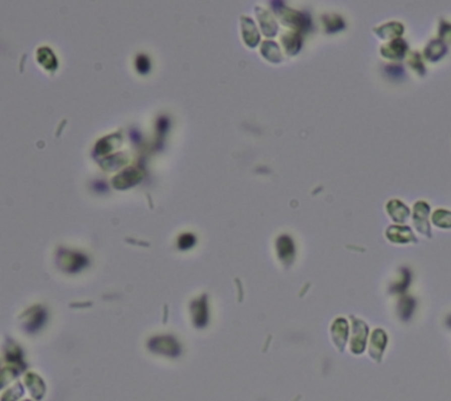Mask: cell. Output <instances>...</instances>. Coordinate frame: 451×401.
Masks as SVG:
<instances>
[{"instance_id": "277c9868", "label": "cell", "mask_w": 451, "mask_h": 401, "mask_svg": "<svg viewBox=\"0 0 451 401\" xmlns=\"http://www.w3.org/2000/svg\"><path fill=\"white\" fill-rule=\"evenodd\" d=\"M193 320L196 327H203L208 322V307H207V299L203 295L200 299H196L192 304Z\"/></svg>"}, {"instance_id": "52a82bcc", "label": "cell", "mask_w": 451, "mask_h": 401, "mask_svg": "<svg viewBox=\"0 0 451 401\" xmlns=\"http://www.w3.org/2000/svg\"><path fill=\"white\" fill-rule=\"evenodd\" d=\"M194 242H195V238L193 237L192 234H188V233L182 234L181 237L179 238V241H178L179 247L182 249L189 248V247H192L193 245H194Z\"/></svg>"}, {"instance_id": "ba28073f", "label": "cell", "mask_w": 451, "mask_h": 401, "mask_svg": "<svg viewBox=\"0 0 451 401\" xmlns=\"http://www.w3.org/2000/svg\"><path fill=\"white\" fill-rule=\"evenodd\" d=\"M281 241H282V246H281V245L278 246V247H280L281 257H284V258H286V257H291V256H292V253H293V245H292V242L289 241V239H287V238L281 239Z\"/></svg>"}, {"instance_id": "7a4b0ae2", "label": "cell", "mask_w": 451, "mask_h": 401, "mask_svg": "<svg viewBox=\"0 0 451 401\" xmlns=\"http://www.w3.org/2000/svg\"><path fill=\"white\" fill-rule=\"evenodd\" d=\"M87 264V259L85 256L75 252H62L59 256V265L64 271L69 273H75L82 270Z\"/></svg>"}, {"instance_id": "9c48e42d", "label": "cell", "mask_w": 451, "mask_h": 401, "mask_svg": "<svg viewBox=\"0 0 451 401\" xmlns=\"http://www.w3.org/2000/svg\"><path fill=\"white\" fill-rule=\"evenodd\" d=\"M149 59L146 56H139L137 58V69L139 70V72L145 73L147 72L149 70Z\"/></svg>"}, {"instance_id": "3957f363", "label": "cell", "mask_w": 451, "mask_h": 401, "mask_svg": "<svg viewBox=\"0 0 451 401\" xmlns=\"http://www.w3.org/2000/svg\"><path fill=\"white\" fill-rule=\"evenodd\" d=\"M46 319H47L46 311L42 307L35 306L28 311L26 321H25V327L28 332H37L39 328L44 326Z\"/></svg>"}, {"instance_id": "8992f818", "label": "cell", "mask_w": 451, "mask_h": 401, "mask_svg": "<svg viewBox=\"0 0 451 401\" xmlns=\"http://www.w3.org/2000/svg\"><path fill=\"white\" fill-rule=\"evenodd\" d=\"M414 311V302L411 299H406L403 300L402 304H401V317L403 319H407L411 316Z\"/></svg>"}, {"instance_id": "5b68a950", "label": "cell", "mask_w": 451, "mask_h": 401, "mask_svg": "<svg viewBox=\"0 0 451 401\" xmlns=\"http://www.w3.org/2000/svg\"><path fill=\"white\" fill-rule=\"evenodd\" d=\"M140 177V171L135 170V168H128L127 171H124L123 173L118 175L116 180H114V185L119 188L127 187V186L133 185L134 182H137Z\"/></svg>"}, {"instance_id": "6da1fadb", "label": "cell", "mask_w": 451, "mask_h": 401, "mask_svg": "<svg viewBox=\"0 0 451 401\" xmlns=\"http://www.w3.org/2000/svg\"><path fill=\"white\" fill-rule=\"evenodd\" d=\"M148 348L156 354L172 358L180 356L181 353V347L177 341V339H174L171 335L154 336L153 339L149 340Z\"/></svg>"}]
</instances>
